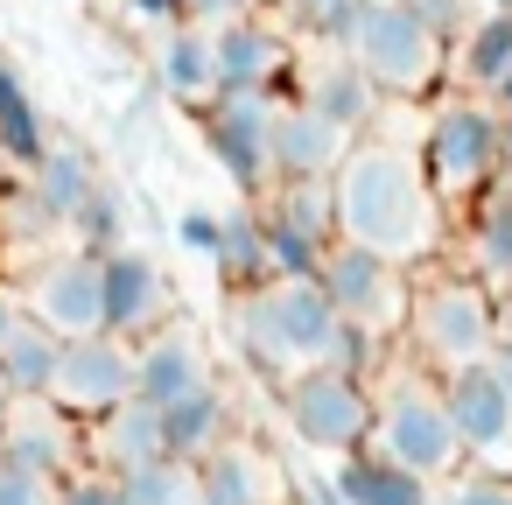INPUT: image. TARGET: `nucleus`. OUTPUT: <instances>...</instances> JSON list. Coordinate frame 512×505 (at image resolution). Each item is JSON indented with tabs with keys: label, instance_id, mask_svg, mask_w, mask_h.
Instances as JSON below:
<instances>
[{
	"label": "nucleus",
	"instance_id": "obj_1",
	"mask_svg": "<svg viewBox=\"0 0 512 505\" xmlns=\"http://www.w3.org/2000/svg\"><path fill=\"white\" fill-rule=\"evenodd\" d=\"M330 190H337V239L379 253L393 267H421L442 246V211L449 204L421 176V155H407L393 141H351Z\"/></svg>",
	"mask_w": 512,
	"mask_h": 505
},
{
	"label": "nucleus",
	"instance_id": "obj_2",
	"mask_svg": "<svg viewBox=\"0 0 512 505\" xmlns=\"http://www.w3.org/2000/svg\"><path fill=\"white\" fill-rule=\"evenodd\" d=\"M232 330L267 379H295L309 365H330L344 316L330 309L323 281H267L253 295H232Z\"/></svg>",
	"mask_w": 512,
	"mask_h": 505
},
{
	"label": "nucleus",
	"instance_id": "obj_3",
	"mask_svg": "<svg viewBox=\"0 0 512 505\" xmlns=\"http://www.w3.org/2000/svg\"><path fill=\"white\" fill-rule=\"evenodd\" d=\"M407 337H414V358H421L435 379H442V372H463V365H484L491 344L505 337L498 288L477 281V274H428V281L414 288Z\"/></svg>",
	"mask_w": 512,
	"mask_h": 505
},
{
	"label": "nucleus",
	"instance_id": "obj_4",
	"mask_svg": "<svg viewBox=\"0 0 512 505\" xmlns=\"http://www.w3.org/2000/svg\"><path fill=\"white\" fill-rule=\"evenodd\" d=\"M421 176L435 183L442 204H477L484 190L505 183V120H498V99H477V92H456L428 113V134H421Z\"/></svg>",
	"mask_w": 512,
	"mask_h": 505
},
{
	"label": "nucleus",
	"instance_id": "obj_5",
	"mask_svg": "<svg viewBox=\"0 0 512 505\" xmlns=\"http://www.w3.org/2000/svg\"><path fill=\"white\" fill-rule=\"evenodd\" d=\"M365 449L393 456L400 470H414V477H428V484L456 477L463 442H456L442 379H428V372H393V379L379 386V421H372V442H365Z\"/></svg>",
	"mask_w": 512,
	"mask_h": 505
},
{
	"label": "nucleus",
	"instance_id": "obj_6",
	"mask_svg": "<svg viewBox=\"0 0 512 505\" xmlns=\"http://www.w3.org/2000/svg\"><path fill=\"white\" fill-rule=\"evenodd\" d=\"M344 57L379 85V99H428L449 71V43H435L407 15V0H365L344 36Z\"/></svg>",
	"mask_w": 512,
	"mask_h": 505
},
{
	"label": "nucleus",
	"instance_id": "obj_7",
	"mask_svg": "<svg viewBox=\"0 0 512 505\" xmlns=\"http://www.w3.org/2000/svg\"><path fill=\"white\" fill-rule=\"evenodd\" d=\"M281 421L295 428L302 449L351 456V449L372 442L379 393H372V379H351V372H337V365H309V372L281 379Z\"/></svg>",
	"mask_w": 512,
	"mask_h": 505
},
{
	"label": "nucleus",
	"instance_id": "obj_8",
	"mask_svg": "<svg viewBox=\"0 0 512 505\" xmlns=\"http://www.w3.org/2000/svg\"><path fill=\"white\" fill-rule=\"evenodd\" d=\"M316 281H323V295H330V309H337L344 323L379 330V337H400V330H407V309H414L407 267H393V260H379V253L337 239V246L323 253V274H316Z\"/></svg>",
	"mask_w": 512,
	"mask_h": 505
},
{
	"label": "nucleus",
	"instance_id": "obj_9",
	"mask_svg": "<svg viewBox=\"0 0 512 505\" xmlns=\"http://www.w3.org/2000/svg\"><path fill=\"white\" fill-rule=\"evenodd\" d=\"M134 337L120 330H92V337H64V358H57V379H50V400L71 414V421H106L113 407L134 400Z\"/></svg>",
	"mask_w": 512,
	"mask_h": 505
},
{
	"label": "nucleus",
	"instance_id": "obj_10",
	"mask_svg": "<svg viewBox=\"0 0 512 505\" xmlns=\"http://www.w3.org/2000/svg\"><path fill=\"white\" fill-rule=\"evenodd\" d=\"M274 120H281L274 92H218L204 106V148L246 197L274 190Z\"/></svg>",
	"mask_w": 512,
	"mask_h": 505
},
{
	"label": "nucleus",
	"instance_id": "obj_11",
	"mask_svg": "<svg viewBox=\"0 0 512 505\" xmlns=\"http://www.w3.org/2000/svg\"><path fill=\"white\" fill-rule=\"evenodd\" d=\"M442 400H449L463 456H484L491 470L512 463V386L491 372V358L463 365V372H442Z\"/></svg>",
	"mask_w": 512,
	"mask_h": 505
},
{
	"label": "nucleus",
	"instance_id": "obj_12",
	"mask_svg": "<svg viewBox=\"0 0 512 505\" xmlns=\"http://www.w3.org/2000/svg\"><path fill=\"white\" fill-rule=\"evenodd\" d=\"M211 50H218V85L225 92H274V99H288L295 43H288L281 22H260V15L218 22L211 29Z\"/></svg>",
	"mask_w": 512,
	"mask_h": 505
},
{
	"label": "nucleus",
	"instance_id": "obj_13",
	"mask_svg": "<svg viewBox=\"0 0 512 505\" xmlns=\"http://www.w3.org/2000/svg\"><path fill=\"white\" fill-rule=\"evenodd\" d=\"M29 316L50 323L57 337H92V330H106V281H99V260H92V253L43 260V267L29 274Z\"/></svg>",
	"mask_w": 512,
	"mask_h": 505
},
{
	"label": "nucleus",
	"instance_id": "obj_14",
	"mask_svg": "<svg viewBox=\"0 0 512 505\" xmlns=\"http://www.w3.org/2000/svg\"><path fill=\"white\" fill-rule=\"evenodd\" d=\"M99 281H106V330L134 337V344H141L148 330H162V323H169V309H176L169 274H162L148 253H134V246L106 253V260H99Z\"/></svg>",
	"mask_w": 512,
	"mask_h": 505
},
{
	"label": "nucleus",
	"instance_id": "obj_15",
	"mask_svg": "<svg viewBox=\"0 0 512 505\" xmlns=\"http://www.w3.org/2000/svg\"><path fill=\"white\" fill-rule=\"evenodd\" d=\"M351 155V134L302 99H281L274 120V183H330Z\"/></svg>",
	"mask_w": 512,
	"mask_h": 505
},
{
	"label": "nucleus",
	"instance_id": "obj_16",
	"mask_svg": "<svg viewBox=\"0 0 512 505\" xmlns=\"http://www.w3.org/2000/svg\"><path fill=\"white\" fill-rule=\"evenodd\" d=\"M134 365H141L134 400H148V407H176L183 393L211 386V351L197 344L190 323H162V330H148V337L134 344Z\"/></svg>",
	"mask_w": 512,
	"mask_h": 505
},
{
	"label": "nucleus",
	"instance_id": "obj_17",
	"mask_svg": "<svg viewBox=\"0 0 512 505\" xmlns=\"http://www.w3.org/2000/svg\"><path fill=\"white\" fill-rule=\"evenodd\" d=\"M0 456H15V463H29V470H43V477H64L71 463H78V428H71V414L43 393V400H8L0 407Z\"/></svg>",
	"mask_w": 512,
	"mask_h": 505
},
{
	"label": "nucleus",
	"instance_id": "obj_18",
	"mask_svg": "<svg viewBox=\"0 0 512 505\" xmlns=\"http://www.w3.org/2000/svg\"><path fill=\"white\" fill-rule=\"evenodd\" d=\"M295 85H302L295 99H302V106H316L323 120H337L351 141H358V134L372 127V113H379V85H372L344 50H330V57L302 64V71H295Z\"/></svg>",
	"mask_w": 512,
	"mask_h": 505
},
{
	"label": "nucleus",
	"instance_id": "obj_19",
	"mask_svg": "<svg viewBox=\"0 0 512 505\" xmlns=\"http://www.w3.org/2000/svg\"><path fill=\"white\" fill-rule=\"evenodd\" d=\"M155 85L176 99V106H211L225 85H218V50H211V29L204 22H176V29H162V43H155Z\"/></svg>",
	"mask_w": 512,
	"mask_h": 505
},
{
	"label": "nucleus",
	"instance_id": "obj_20",
	"mask_svg": "<svg viewBox=\"0 0 512 505\" xmlns=\"http://www.w3.org/2000/svg\"><path fill=\"white\" fill-rule=\"evenodd\" d=\"M92 456H99V470H106V477H134V470L162 463V456H169L162 407L127 400V407H113L106 421H92Z\"/></svg>",
	"mask_w": 512,
	"mask_h": 505
},
{
	"label": "nucleus",
	"instance_id": "obj_21",
	"mask_svg": "<svg viewBox=\"0 0 512 505\" xmlns=\"http://www.w3.org/2000/svg\"><path fill=\"white\" fill-rule=\"evenodd\" d=\"M204 505H281V463L253 442H218L204 463Z\"/></svg>",
	"mask_w": 512,
	"mask_h": 505
},
{
	"label": "nucleus",
	"instance_id": "obj_22",
	"mask_svg": "<svg viewBox=\"0 0 512 505\" xmlns=\"http://www.w3.org/2000/svg\"><path fill=\"white\" fill-rule=\"evenodd\" d=\"M330 484H337L344 505H435V484L414 477V470H400V463L379 456V449H351V456H337Z\"/></svg>",
	"mask_w": 512,
	"mask_h": 505
},
{
	"label": "nucleus",
	"instance_id": "obj_23",
	"mask_svg": "<svg viewBox=\"0 0 512 505\" xmlns=\"http://www.w3.org/2000/svg\"><path fill=\"white\" fill-rule=\"evenodd\" d=\"M22 183H29V197H36L57 225H71V218H78V204H85L106 176H99V162H92L78 141H50V148H43V162H36Z\"/></svg>",
	"mask_w": 512,
	"mask_h": 505
},
{
	"label": "nucleus",
	"instance_id": "obj_24",
	"mask_svg": "<svg viewBox=\"0 0 512 505\" xmlns=\"http://www.w3.org/2000/svg\"><path fill=\"white\" fill-rule=\"evenodd\" d=\"M162 435H169V456H183V463H204L218 442H232V400H225V386L211 379V386L183 393L176 407H162Z\"/></svg>",
	"mask_w": 512,
	"mask_h": 505
},
{
	"label": "nucleus",
	"instance_id": "obj_25",
	"mask_svg": "<svg viewBox=\"0 0 512 505\" xmlns=\"http://www.w3.org/2000/svg\"><path fill=\"white\" fill-rule=\"evenodd\" d=\"M456 78L477 99H498V85L512 78V8H484L470 22V36L456 43Z\"/></svg>",
	"mask_w": 512,
	"mask_h": 505
},
{
	"label": "nucleus",
	"instance_id": "obj_26",
	"mask_svg": "<svg viewBox=\"0 0 512 505\" xmlns=\"http://www.w3.org/2000/svg\"><path fill=\"white\" fill-rule=\"evenodd\" d=\"M211 274H218L232 295H253V288H267V281H274L260 204H246V211H225V239H218V260H211Z\"/></svg>",
	"mask_w": 512,
	"mask_h": 505
},
{
	"label": "nucleus",
	"instance_id": "obj_27",
	"mask_svg": "<svg viewBox=\"0 0 512 505\" xmlns=\"http://www.w3.org/2000/svg\"><path fill=\"white\" fill-rule=\"evenodd\" d=\"M470 274L491 281L498 295L512 288V183H498L470 204Z\"/></svg>",
	"mask_w": 512,
	"mask_h": 505
},
{
	"label": "nucleus",
	"instance_id": "obj_28",
	"mask_svg": "<svg viewBox=\"0 0 512 505\" xmlns=\"http://www.w3.org/2000/svg\"><path fill=\"white\" fill-rule=\"evenodd\" d=\"M43 148H50V127H43V113H36L29 85H22V71L0 57V155L29 176V169L43 162Z\"/></svg>",
	"mask_w": 512,
	"mask_h": 505
},
{
	"label": "nucleus",
	"instance_id": "obj_29",
	"mask_svg": "<svg viewBox=\"0 0 512 505\" xmlns=\"http://www.w3.org/2000/svg\"><path fill=\"white\" fill-rule=\"evenodd\" d=\"M57 358H64V337H57L50 323L22 316V323H15V337L0 344V372H8L15 400H22V393H29V400H43V393H50V379H57Z\"/></svg>",
	"mask_w": 512,
	"mask_h": 505
},
{
	"label": "nucleus",
	"instance_id": "obj_30",
	"mask_svg": "<svg viewBox=\"0 0 512 505\" xmlns=\"http://www.w3.org/2000/svg\"><path fill=\"white\" fill-rule=\"evenodd\" d=\"M260 211L281 218V225H295L316 246H337V190L330 183H274Z\"/></svg>",
	"mask_w": 512,
	"mask_h": 505
},
{
	"label": "nucleus",
	"instance_id": "obj_31",
	"mask_svg": "<svg viewBox=\"0 0 512 505\" xmlns=\"http://www.w3.org/2000/svg\"><path fill=\"white\" fill-rule=\"evenodd\" d=\"M120 498L127 505H204V470L183 456H162V463L120 477Z\"/></svg>",
	"mask_w": 512,
	"mask_h": 505
},
{
	"label": "nucleus",
	"instance_id": "obj_32",
	"mask_svg": "<svg viewBox=\"0 0 512 505\" xmlns=\"http://www.w3.org/2000/svg\"><path fill=\"white\" fill-rule=\"evenodd\" d=\"M71 232H78V253H92V260L120 253V246H127V211H120V190H113V183H99V190L78 204Z\"/></svg>",
	"mask_w": 512,
	"mask_h": 505
},
{
	"label": "nucleus",
	"instance_id": "obj_33",
	"mask_svg": "<svg viewBox=\"0 0 512 505\" xmlns=\"http://www.w3.org/2000/svg\"><path fill=\"white\" fill-rule=\"evenodd\" d=\"M358 8H365V0H281V22H288L295 36H316V43L344 50V36H351V22H358Z\"/></svg>",
	"mask_w": 512,
	"mask_h": 505
},
{
	"label": "nucleus",
	"instance_id": "obj_34",
	"mask_svg": "<svg viewBox=\"0 0 512 505\" xmlns=\"http://www.w3.org/2000/svg\"><path fill=\"white\" fill-rule=\"evenodd\" d=\"M260 225H267V260H274V281H316V274H323V253H330V246L302 239L295 225H281V218H267V211H260Z\"/></svg>",
	"mask_w": 512,
	"mask_h": 505
},
{
	"label": "nucleus",
	"instance_id": "obj_35",
	"mask_svg": "<svg viewBox=\"0 0 512 505\" xmlns=\"http://www.w3.org/2000/svg\"><path fill=\"white\" fill-rule=\"evenodd\" d=\"M435 505H512V477L505 470H463L435 484Z\"/></svg>",
	"mask_w": 512,
	"mask_h": 505
},
{
	"label": "nucleus",
	"instance_id": "obj_36",
	"mask_svg": "<svg viewBox=\"0 0 512 505\" xmlns=\"http://www.w3.org/2000/svg\"><path fill=\"white\" fill-rule=\"evenodd\" d=\"M407 15H414L435 43L456 50V43L470 36V22H477V0H407Z\"/></svg>",
	"mask_w": 512,
	"mask_h": 505
},
{
	"label": "nucleus",
	"instance_id": "obj_37",
	"mask_svg": "<svg viewBox=\"0 0 512 505\" xmlns=\"http://www.w3.org/2000/svg\"><path fill=\"white\" fill-rule=\"evenodd\" d=\"M57 491H64V477H43L15 456H0V505H57Z\"/></svg>",
	"mask_w": 512,
	"mask_h": 505
},
{
	"label": "nucleus",
	"instance_id": "obj_38",
	"mask_svg": "<svg viewBox=\"0 0 512 505\" xmlns=\"http://www.w3.org/2000/svg\"><path fill=\"white\" fill-rule=\"evenodd\" d=\"M176 239L197 253V260H218V239H225V211H183L176 218Z\"/></svg>",
	"mask_w": 512,
	"mask_h": 505
},
{
	"label": "nucleus",
	"instance_id": "obj_39",
	"mask_svg": "<svg viewBox=\"0 0 512 505\" xmlns=\"http://www.w3.org/2000/svg\"><path fill=\"white\" fill-rule=\"evenodd\" d=\"M57 505H127V498H120V477H106V470H78V477H64Z\"/></svg>",
	"mask_w": 512,
	"mask_h": 505
},
{
	"label": "nucleus",
	"instance_id": "obj_40",
	"mask_svg": "<svg viewBox=\"0 0 512 505\" xmlns=\"http://www.w3.org/2000/svg\"><path fill=\"white\" fill-rule=\"evenodd\" d=\"M239 15H253V0H183V22H204V29L239 22Z\"/></svg>",
	"mask_w": 512,
	"mask_h": 505
},
{
	"label": "nucleus",
	"instance_id": "obj_41",
	"mask_svg": "<svg viewBox=\"0 0 512 505\" xmlns=\"http://www.w3.org/2000/svg\"><path fill=\"white\" fill-rule=\"evenodd\" d=\"M134 22H155V29H176L183 22V0H127Z\"/></svg>",
	"mask_w": 512,
	"mask_h": 505
},
{
	"label": "nucleus",
	"instance_id": "obj_42",
	"mask_svg": "<svg viewBox=\"0 0 512 505\" xmlns=\"http://www.w3.org/2000/svg\"><path fill=\"white\" fill-rule=\"evenodd\" d=\"M29 316V288H8V281H0V344H8L15 337V323Z\"/></svg>",
	"mask_w": 512,
	"mask_h": 505
},
{
	"label": "nucleus",
	"instance_id": "obj_43",
	"mask_svg": "<svg viewBox=\"0 0 512 505\" xmlns=\"http://www.w3.org/2000/svg\"><path fill=\"white\" fill-rule=\"evenodd\" d=\"M309 505H344V498H337V484H309Z\"/></svg>",
	"mask_w": 512,
	"mask_h": 505
},
{
	"label": "nucleus",
	"instance_id": "obj_44",
	"mask_svg": "<svg viewBox=\"0 0 512 505\" xmlns=\"http://www.w3.org/2000/svg\"><path fill=\"white\" fill-rule=\"evenodd\" d=\"M505 120V183H512V113H498Z\"/></svg>",
	"mask_w": 512,
	"mask_h": 505
},
{
	"label": "nucleus",
	"instance_id": "obj_45",
	"mask_svg": "<svg viewBox=\"0 0 512 505\" xmlns=\"http://www.w3.org/2000/svg\"><path fill=\"white\" fill-rule=\"evenodd\" d=\"M498 113H512V78H505V85H498Z\"/></svg>",
	"mask_w": 512,
	"mask_h": 505
},
{
	"label": "nucleus",
	"instance_id": "obj_46",
	"mask_svg": "<svg viewBox=\"0 0 512 505\" xmlns=\"http://www.w3.org/2000/svg\"><path fill=\"white\" fill-rule=\"evenodd\" d=\"M8 169H15V162H8V155H0V197H8Z\"/></svg>",
	"mask_w": 512,
	"mask_h": 505
},
{
	"label": "nucleus",
	"instance_id": "obj_47",
	"mask_svg": "<svg viewBox=\"0 0 512 505\" xmlns=\"http://www.w3.org/2000/svg\"><path fill=\"white\" fill-rule=\"evenodd\" d=\"M8 400H15V386H8V372H0V407H8Z\"/></svg>",
	"mask_w": 512,
	"mask_h": 505
},
{
	"label": "nucleus",
	"instance_id": "obj_48",
	"mask_svg": "<svg viewBox=\"0 0 512 505\" xmlns=\"http://www.w3.org/2000/svg\"><path fill=\"white\" fill-rule=\"evenodd\" d=\"M484 8H512V0H484Z\"/></svg>",
	"mask_w": 512,
	"mask_h": 505
}]
</instances>
